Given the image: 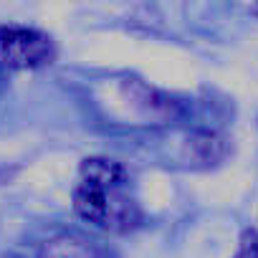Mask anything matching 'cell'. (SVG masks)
Listing matches in <instances>:
<instances>
[{
	"instance_id": "4",
	"label": "cell",
	"mask_w": 258,
	"mask_h": 258,
	"mask_svg": "<svg viewBox=\"0 0 258 258\" xmlns=\"http://www.w3.org/2000/svg\"><path fill=\"white\" fill-rule=\"evenodd\" d=\"M233 258H258V230H245L238 245V253Z\"/></svg>"
},
{
	"instance_id": "3",
	"label": "cell",
	"mask_w": 258,
	"mask_h": 258,
	"mask_svg": "<svg viewBox=\"0 0 258 258\" xmlns=\"http://www.w3.org/2000/svg\"><path fill=\"white\" fill-rule=\"evenodd\" d=\"M36 258H106V255L96 240L74 230H63L43 240Z\"/></svg>"
},
{
	"instance_id": "1",
	"label": "cell",
	"mask_w": 258,
	"mask_h": 258,
	"mask_svg": "<svg viewBox=\"0 0 258 258\" xmlns=\"http://www.w3.org/2000/svg\"><path fill=\"white\" fill-rule=\"evenodd\" d=\"M74 210L81 220L111 233L132 230L142 220L135 198L126 192V182L79 180L74 190Z\"/></svg>"
},
{
	"instance_id": "2",
	"label": "cell",
	"mask_w": 258,
	"mask_h": 258,
	"mask_svg": "<svg viewBox=\"0 0 258 258\" xmlns=\"http://www.w3.org/2000/svg\"><path fill=\"white\" fill-rule=\"evenodd\" d=\"M53 61V41L28 26H0V63L13 71L41 69Z\"/></svg>"
},
{
	"instance_id": "5",
	"label": "cell",
	"mask_w": 258,
	"mask_h": 258,
	"mask_svg": "<svg viewBox=\"0 0 258 258\" xmlns=\"http://www.w3.org/2000/svg\"><path fill=\"white\" fill-rule=\"evenodd\" d=\"M0 86H3V76H0Z\"/></svg>"
}]
</instances>
